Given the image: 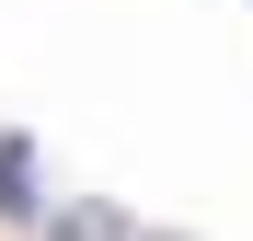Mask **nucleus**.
Instances as JSON below:
<instances>
[{"mask_svg": "<svg viewBox=\"0 0 253 241\" xmlns=\"http://www.w3.org/2000/svg\"><path fill=\"white\" fill-rule=\"evenodd\" d=\"M46 195H35V149L23 138H0V218H35Z\"/></svg>", "mask_w": 253, "mask_h": 241, "instance_id": "f257e3e1", "label": "nucleus"}, {"mask_svg": "<svg viewBox=\"0 0 253 241\" xmlns=\"http://www.w3.org/2000/svg\"><path fill=\"white\" fill-rule=\"evenodd\" d=\"M58 241H138V230H126L115 207H69V218H58Z\"/></svg>", "mask_w": 253, "mask_h": 241, "instance_id": "f03ea898", "label": "nucleus"}]
</instances>
